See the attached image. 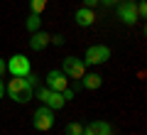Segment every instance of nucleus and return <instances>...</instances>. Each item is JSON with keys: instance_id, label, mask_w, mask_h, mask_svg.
Instances as JSON below:
<instances>
[{"instance_id": "7", "label": "nucleus", "mask_w": 147, "mask_h": 135, "mask_svg": "<svg viewBox=\"0 0 147 135\" xmlns=\"http://www.w3.org/2000/svg\"><path fill=\"white\" fill-rule=\"evenodd\" d=\"M61 71L66 74V79H81L86 74V64L79 57H66L61 64Z\"/></svg>"}, {"instance_id": "17", "label": "nucleus", "mask_w": 147, "mask_h": 135, "mask_svg": "<svg viewBox=\"0 0 147 135\" xmlns=\"http://www.w3.org/2000/svg\"><path fill=\"white\" fill-rule=\"evenodd\" d=\"M49 42H54L57 47H61V44H64V37L61 35H54V37H49Z\"/></svg>"}, {"instance_id": "19", "label": "nucleus", "mask_w": 147, "mask_h": 135, "mask_svg": "<svg viewBox=\"0 0 147 135\" xmlns=\"http://www.w3.org/2000/svg\"><path fill=\"white\" fill-rule=\"evenodd\" d=\"M5 71H7V62H5V59H0V76H3Z\"/></svg>"}, {"instance_id": "8", "label": "nucleus", "mask_w": 147, "mask_h": 135, "mask_svg": "<svg viewBox=\"0 0 147 135\" xmlns=\"http://www.w3.org/2000/svg\"><path fill=\"white\" fill-rule=\"evenodd\" d=\"M44 81H47V88L59 91V94L69 88V79H66V74H64L61 69H52V71L47 74V79H44Z\"/></svg>"}, {"instance_id": "5", "label": "nucleus", "mask_w": 147, "mask_h": 135, "mask_svg": "<svg viewBox=\"0 0 147 135\" xmlns=\"http://www.w3.org/2000/svg\"><path fill=\"white\" fill-rule=\"evenodd\" d=\"M115 12H118V20H120L123 25H135V22L140 20V17H137V3H132V0L118 3Z\"/></svg>"}, {"instance_id": "16", "label": "nucleus", "mask_w": 147, "mask_h": 135, "mask_svg": "<svg viewBox=\"0 0 147 135\" xmlns=\"http://www.w3.org/2000/svg\"><path fill=\"white\" fill-rule=\"evenodd\" d=\"M145 15H147V5H145V0H140V3H137V17L142 20Z\"/></svg>"}, {"instance_id": "13", "label": "nucleus", "mask_w": 147, "mask_h": 135, "mask_svg": "<svg viewBox=\"0 0 147 135\" xmlns=\"http://www.w3.org/2000/svg\"><path fill=\"white\" fill-rule=\"evenodd\" d=\"M39 25H42V17L37 15V12H32V15L27 17V30H30V32H37V30H39Z\"/></svg>"}, {"instance_id": "10", "label": "nucleus", "mask_w": 147, "mask_h": 135, "mask_svg": "<svg viewBox=\"0 0 147 135\" xmlns=\"http://www.w3.org/2000/svg\"><path fill=\"white\" fill-rule=\"evenodd\" d=\"M74 17H76V25L79 27H91L96 22V12L91 10V7H79Z\"/></svg>"}, {"instance_id": "11", "label": "nucleus", "mask_w": 147, "mask_h": 135, "mask_svg": "<svg viewBox=\"0 0 147 135\" xmlns=\"http://www.w3.org/2000/svg\"><path fill=\"white\" fill-rule=\"evenodd\" d=\"M100 83H103V76L100 74H84L79 86L88 88V91H96V88H100Z\"/></svg>"}, {"instance_id": "20", "label": "nucleus", "mask_w": 147, "mask_h": 135, "mask_svg": "<svg viewBox=\"0 0 147 135\" xmlns=\"http://www.w3.org/2000/svg\"><path fill=\"white\" fill-rule=\"evenodd\" d=\"M3 94H5V83H3V79H0V98H3Z\"/></svg>"}, {"instance_id": "6", "label": "nucleus", "mask_w": 147, "mask_h": 135, "mask_svg": "<svg viewBox=\"0 0 147 135\" xmlns=\"http://www.w3.org/2000/svg\"><path fill=\"white\" fill-rule=\"evenodd\" d=\"M7 71H10L12 76H27V74L32 71V64H30V59H27L25 54H15V57L7 59Z\"/></svg>"}, {"instance_id": "3", "label": "nucleus", "mask_w": 147, "mask_h": 135, "mask_svg": "<svg viewBox=\"0 0 147 135\" xmlns=\"http://www.w3.org/2000/svg\"><path fill=\"white\" fill-rule=\"evenodd\" d=\"M110 59V47H105V44H93V47L86 49L84 54V64L86 66H93V64H105Z\"/></svg>"}, {"instance_id": "12", "label": "nucleus", "mask_w": 147, "mask_h": 135, "mask_svg": "<svg viewBox=\"0 0 147 135\" xmlns=\"http://www.w3.org/2000/svg\"><path fill=\"white\" fill-rule=\"evenodd\" d=\"M47 44H49V35H47V32H39V30H37V32H32L30 47L34 49V52H42V49L47 47Z\"/></svg>"}, {"instance_id": "15", "label": "nucleus", "mask_w": 147, "mask_h": 135, "mask_svg": "<svg viewBox=\"0 0 147 135\" xmlns=\"http://www.w3.org/2000/svg\"><path fill=\"white\" fill-rule=\"evenodd\" d=\"M81 130H84L81 123H69L66 125V135H81Z\"/></svg>"}, {"instance_id": "4", "label": "nucleus", "mask_w": 147, "mask_h": 135, "mask_svg": "<svg viewBox=\"0 0 147 135\" xmlns=\"http://www.w3.org/2000/svg\"><path fill=\"white\" fill-rule=\"evenodd\" d=\"M32 123H34V130H42V133L52 130V128H54V111L47 108V106L37 108L34 115H32Z\"/></svg>"}, {"instance_id": "1", "label": "nucleus", "mask_w": 147, "mask_h": 135, "mask_svg": "<svg viewBox=\"0 0 147 135\" xmlns=\"http://www.w3.org/2000/svg\"><path fill=\"white\" fill-rule=\"evenodd\" d=\"M7 96H10L15 103H30L32 94H34V86L30 83V79L27 76H12L10 83L5 86Z\"/></svg>"}, {"instance_id": "14", "label": "nucleus", "mask_w": 147, "mask_h": 135, "mask_svg": "<svg viewBox=\"0 0 147 135\" xmlns=\"http://www.w3.org/2000/svg\"><path fill=\"white\" fill-rule=\"evenodd\" d=\"M30 7H32V12H37V15H39V12L47 7V0H30Z\"/></svg>"}, {"instance_id": "2", "label": "nucleus", "mask_w": 147, "mask_h": 135, "mask_svg": "<svg viewBox=\"0 0 147 135\" xmlns=\"http://www.w3.org/2000/svg\"><path fill=\"white\" fill-rule=\"evenodd\" d=\"M37 98L42 101L47 108H52V111H61L64 106H66V98H64V94H59V91H52V88H39V91H37Z\"/></svg>"}, {"instance_id": "18", "label": "nucleus", "mask_w": 147, "mask_h": 135, "mask_svg": "<svg viewBox=\"0 0 147 135\" xmlns=\"http://www.w3.org/2000/svg\"><path fill=\"white\" fill-rule=\"evenodd\" d=\"M96 5H98V0H84V7H91V10H93Z\"/></svg>"}, {"instance_id": "9", "label": "nucleus", "mask_w": 147, "mask_h": 135, "mask_svg": "<svg viewBox=\"0 0 147 135\" xmlns=\"http://www.w3.org/2000/svg\"><path fill=\"white\" fill-rule=\"evenodd\" d=\"M81 135H113V128H110V123H105V120H93V123L84 125Z\"/></svg>"}]
</instances>
